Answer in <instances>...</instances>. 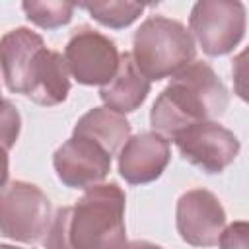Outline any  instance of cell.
<instances>
[{
	"label": "cell",
	"instance_id": "2",
	"mask_svg": "<svg viewBox=\"0 0 249 249\" xmlns=\"http://www.w3.org/2000/svg\"><path fill=\"white\" fill-rule=\"evenodd\" d=\"M0 70L12 93L25 95L37 105H58L70 93L64 56L47 49L43 37L29 27H16L2 35Z\"/></svg>",
	"mask_w": 249,
	"mask_h": 249
},
{
	"label": "cell",
	"instance_id": "20",
	"mask_svg": "<svg viewBox=\"0 0 249 249\" xmlns=\"http://www.w3.org/2000/svg\"><path fill=\"white\" fill-rule=\"evenodd\" d=\"M2 249H21V247H14V245H0Z\"/></svg>",
	"mask_w": 249,
	"mask_h": 249
},
{
	"label": "cell",
	"instance_id": "13",
	"mask_svg": "<svg viewBox=\"0 0 249 249\" xmlns=\"http://www.w3.org/2000/svg\"><path fill=\"white\" fill-rule=\"evenodd\" d=\"M74 130L97 138L109 148L113 156H117L130 136V123L124 119V115L115 113L107 107H93L78 119Z\"/></svg>",
	"mask_w": 249,
	"mask_h": 249
},
{
	"label": "cell",
	"instance_id": "6",
	"mask_svg": "<svg viewBox=\"0 0 249 249\" xmlns=\"http://www.w3.org/2000/svg\"><path fill=\"white\" fill-rule=\"evenodd\" d=\"M245 25V4L239 0H200L189 16V31L208 56L231 53L243 41Z\"/></svg>",
	"mask_w": 249,
	"mask_h": 249
},
{
	"label": "cell",
	"instance_id": "19",
	"mask_svg": "<svg viewBox=\"0 0 249 249\" xmlns=\"http://www.w3.org/2000/svg\"><path fill=\"white\" fill-rule=\"evenodd\" d=\"M124 249H163V247L152 241H146V239H134V241H128Z\"/></svg>",
	"mask_w": 249,
	"mask_h": 249
},
{
	"label": "cell",
	"instance_id": "17",
	"mask_svg": "<svg viewBox=\"0 0 249 249\" xmlns=\"http://www.w3.org/2000/svg\"><path fill=\"white\" fill-rule=\"evenodd\" d=\"M247 237H249V224L245 220H237L222 230L216 245L220 249H249Z\"/></svg>",
	"mask_w": 249,
	"mask_h": 249
},
{
	"label": "cell",
	"instance_id": "8",
	"mask_svg": "<svg viewBox=\"0 0 249 249\" xmlns=\"http://www.w3.org/2000/svg\"><path fill=\"white\" fill-rule=\"evenodd\" d=\"M113 154L97 138L72 130L53 154V167L58 181L68 189H89L105 181L111 171Z\"/></svg>",
	"mask_w": 249,
	"mask_h": 249
},
{
	"label": "cell",
	"instance_id": "5",
	"mask_svg": "<svg viewBox=\"0 0 249 249\" xmlns=\"http://www.w3.org/2000/svg\"><path fill=\"white\" fill-rule=\"evenodd\" d=\"M53 222L49 196L29 181H10L0 189V235L19 243H39Z\"/></svg>",
	"mask_w": 249,
	"mask_h": 249
},
{
	"label": "cell",
	"instance_id": "16",
	"mask_svg": "<svg viewBox=\"0 0 249 249\" xmlns=\"http://www.w3.org/2000/svg\"><path fill=\"white\" fill-rule=\"evenodd\" d=\"M21 117L16 105L0 95V146L4 150H12L19 138Z\"/></svg>",
	"mask_w": 249,
	"mask_h": 249
},
{
	"label": "cell",
	"instance_id": "21",
	"mask_svg": "<svg viewBox=\"0 0 249 249\" xmlns=\"http://www.w3.org/2000/svg\"><path fill=\"white\" fill-rule=\"evenodd\" d=\"M0 249H2V247H0Z\"/></svg>",
	"mask_w": 249,
	"mask_h": 249
},
{
	"label": "cell",
	"instance_id": "1",
	"mask_svg": "<svg viewBox=\"0 0 249 249\" xmlns=\"http://www.w3.org/2000/svg\"><path fill=\"white\" fill-rule=\"evenodd\" d=\"M126 195L117 183H99L70 206L56 208L45 249H124Z\"/></svg>",
	"mask_w": 249,
	"mask_h": 249
},
{
	"label": "cell",
	"instance_id": "3",
	"mask_svg": "<svg viewBox=\"0 0 249 249\" xmlns=\"http://www.w3.org/2000/svg\"><path fill=\"white\" fill-rule=\"evenodd\" d=\"M230 105V93L208 62L193 60L187 68L171 76L150 109V124L165 138L181 130L220 119Z\"/></svg>",
	"mask_w": 249,
	"mask_h": 249
},
{
	"label": "cell",
	"instance_id": "15",
	"mask_svg": "<svg viewBox=\"0 0 249 249\" xmlns=\"http://www.w3.org/2000/svg\"><path fill=\"white\" fill-rule=\"evenodd\" d=\"M21 10L25 14V18L35 23L41 29H58L66 23H70L76 6L68 4V2H56V0H47V2H39V0H27L21 2Z\"/></svg>",
	"mask_w": 249,
	"mask_h": 249
},
{
	"label": "cell",
	"instance_id": "7",
	"mask_svg": "<svg viewBox=\"0 0 249 249\" xmlns=\"http://www.w3.org/2000/svg\"><path fill=\"white\" fill-rule=\"evenodd\" d=\"M62 56L68 74L78 84L101 88L113 80L121 60L115 41L89 25H80L72 31Z\"/></svg>",
	"mask_w": 249,
	"mask_h": 249
},
{
	"label": "cell",
	"instance_id": "4",
	"mask_svg": "<svg viewBox=\"0 0 249 249\" xmlns=\"http://www.w3.org/2000/svg\"><path fill=\"white\" fill-rule=\"evenodd\" d=\"M130 54L138 70L150 82H158L187 68L195 60L196 47L191 31L181 21L150 16L134 31Z\"/></svg>",
	"mask_w": 249,
	"mask_h": 249
},
{
	"label": "cell",
	"instance_id": "18",
	"mask_svg": "<svg viewBox=\"0 0 249 249\" xmlns=\"http://www.w3.org/2000/svg\"><path fill=\"white\" fill-rule=\"evenodd\" d=\"M8 175H10V160H8V150H4L0 146V189L8 183Z\"/></svg>",
	"mask_w": 249,
	"mask_h": 249
},
{
	"label": "cell",
	"instance_id": "14",
	"mask_svg": "<svg viewBox=\"0 0 249 249\" xmlns=\"http://www.w3.org/2000/svg\"><path fill=\"white\" fill-rule=\"evenodd\" d=\"M78 8L86 10L97 23H101L105 27H111V29L128 27L146 10L144 4H140V2H126V0L84 2V4H78Z\"/></svg>",
	"mask_w": 249,
	"mask_h": 249
},
{
	"label": "cell",
	"instance_id": "11",
	"mask_svg": "<svg viewBox=\"0 0 249 249\" xmlns=\"http://www.w3.org/2000/svg\"><path fill=\"white\" fill-rule=\"evenodd\" d=\"M171 160V144L156 130L128 136L117 154L119 173L128 185H146L161 177Z\"/></svg>",
	"mask_w": 249,
	"mask_h": 249
},
{
	"label": "cell",
	"instance_id": "10",
	"mask_svg": "<svg viewBox=\"0 0 249 249\" xmlns=\"http://www.w3.org/2000/svg\"><path fill=\"white\" fill-rule=\"evenodd\" d=\"M175 226L179 237L193 247H214L226 228V210L206 189H191L177 198Z\"/></svg>",
	"mask_w": 249,
	"mask_h": 249
},
{
	"label": "cell",
	"instance_id": "12",
	"mask_svg": "<svg viewBox=\"0 0 249 249\" xmlns=\"http://www.w3.org/2000/svg\"><path fill=\"white\" fill-rule=\"evenodd\" d=\"M150 86L152 82L138 70L132 54L123 53L113 80L99 89V97L107 109L124 115L136 111L146 101Z\"/></svg>",
	"mask_w": 249,
	"mask_h": 249
},
{
	"label": "cell",
	"instance_id": "9",
	"mask_svg": "<svg viewBox=\"0 0 249 249\" xmlns=\"http://www.w3.org/2000/svg\"><path fill=\"white\" fill-rule=\"evenodd\" d=\"M173 142L185 161L210 175L230 167L241 148L237 136L218 121L196 123L173 136Z\"/></svg>",
	"mask_w": 249,
	"mask_h": 249
}]
</instances>
